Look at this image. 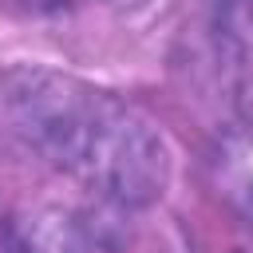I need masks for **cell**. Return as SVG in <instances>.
<instances>
[{
    "instance_id": "6da1fadb",
    "label": "cell",
    "mask_w": 253,
    "mask_h": 253,
    "mask_svg": "<svg viewBox=\"0 0 253 253\" xmlns=\"http://www.w3.org/2000/svg\"><path fill=\"white\" fill-rule=\"evenodd\" d=\"M8 130L43 162L119 206H150L170 186L166 134L134 103L51 67L0 79Z\"/></svg>"
},
{
    "instance_id": "7a4b0ae2",
    "label": "cell",
    "mask_w": 253,
    "mask_h": 253,
    "mask_svg": "<svg viewBox=\"0 0 253 253\" xmlns=\"http://www.w3.org/2000/svg\"><path fill=\"white\" fill-rule=\"evenodd\" d=\"M213 186L221 202L253 225V123L233 126L213 150Z\"/></svg>"
},
{
    "instance_id": "3957f363",
    "label": "cell",
    "mask_w": 253,
    "mask_h": 253,
    "mask_svg": "<svg viewBox=\"0 0 253 253\" xmlns=\"http://www.w3.org/2000/svg\"><path fill=\"white\" fill-rule=\"evenodd\" d=\"M16 253H95V237L67 210H36L16 225Z\"/></svg>"
},
{
    "instance_id": "277c9868",
    "label": "cell",
    "mask_w": 253,
    "mask_h": 253,
    "mask_svg": "<svg viewBox=\"0 0 253 253\" xmlns=\"http://www.w3.org/2000/svg\"><path fill=\"white\" fill-rule=\"evenodd\" d=\"M210 16L225 40H253V0H210Z\"/></svg>"
},
{
    "instance_id": "5b68a950",
    "label": "cell",
    "mask_w": 253,
    "mask_h": 253,
    "mask_svg": "<svg viewBox=\"0 0 253 253\" xmlns=\"http://www.w3.org/2000/svg\"><path fill=\"white\" fill-rule=\"evenodd\" d=\"M111 8H119V12H134V8H146L150 0H107Z\"/></svg>"
}]
</instances>
